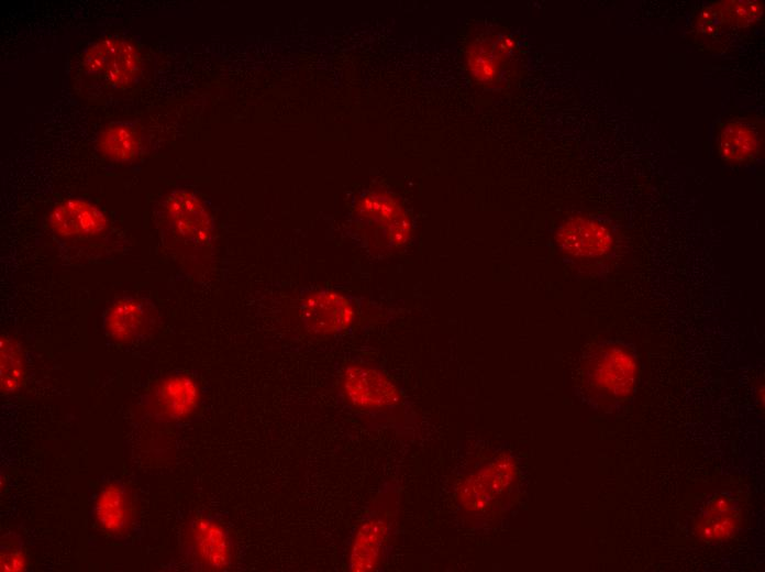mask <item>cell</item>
Here are the masks:
<instances>
[{"instance_id": "15", "label": "cell", "mask_w": 765, "mask_h": 572, "mask_svg": "<svg viewBox=\"0 0 765 572\" xmlns=\"http://www.w3.org/2000/svg\"><path fill=\"white\" fill-rule=\"evenodd\" d=\"M736 524L738 515L733 501L716 496L710 501L697 526L703 539L719 540L728 537Z\"/></svg>"}, {"instance_id": "6", "label": "cell", "mask_w": 765, "mask_h": 572, "mask_svg": "<svg viewBox=\"0 0 765 572\" xmlns=\"http://www.w3.org/2000/svg\"><path fill=\"white\" fill-rule=\"evenodd\" d=\"M166 215L175 235L190 245L206 244L212 232L210 217L191 193L177 190L166 200Z\"/></svg>"}, {"instance_id": "2", "label": "cell", "mask_w": 765, "mask_h": 572, "mask_svg": "<svg viewBox=\"0 0 765 572\" xmlns=\"http://www.w3.org/2000/svg\"><path fill=\"white\" fill-rule=\"evenodd\" d=\"M187 559L200 569H226L233 558V542L228 531L208 517L195 518L186 532Z\"/></svg>"}, {"instance_id": "9", "label": "cell", "mask_w": 765, "mask_h": 572, "mask_svg": "<svg viewBox=\"0 0 765 572\" xmlns=\"http://www.w3.org/2000/svg\"><path fill=\"white\" fill-rule=\"evenodd\" d=\"M358 216L370 227L382 231L386 246L403 243L408 235V223L401 208L387 196L368 195L358 205Z\"/></svg>"}, {"instance_id": "10", "label": "cell", "mask_w": 765, "mask_h": 572, "mask_svg": "<svg viewBox=\"0 0 765 572\" xmlns=\"http://www.w3.org/2000/svg\"><path fill=\"white\" fill-rule=\"evenodd\" d=\"M557 240L563 250L575 256H597L606 253L611 245L607 228L586 218H574L565 222Z\"/></svg>"}, {"instance_id": "8", "label": "cell", "mask_w": 765, "mask_h": 572, "mask_svg": "<svg viewBox=\"0 0 765 572\" xmlns=\"http://www.w3.org/2000/svg\"><path fill=\"white\" fill-rule=\"evenodd\" d=\"M51 227L66 238L90 237L107 224L104 215L93 205L76 198L59 204L51 213Z\"/></svg>"}, {"instance_id": "18", "label": "cell", "mask_w": 765, "mask_h": 572, "mask_svg": "<svg viewBox=\"0 0 765 572\" xmlns=\"http://www.w3.org/2000/svg\"><path fill=\"white\" fill-rule=\"evenodd\" d=\"M25 373L23 354L19 344L7 336L1 337V391L10 394L21 386Z\"/></svg>"}, {"instance_id": "12", "label": "cell", "mask_w": 765, "mask_h": 572, "mask_svg": "<svg viewBox=\"0 0 765 572\" xmlns=\"http://www.w3.org/2000/svg\"><path fill=\"white\" fill-rule=\"evenodd\" d=\"M387 535V522L378 517L367 519L358 528L350 553V570L365 572L375 570L381 559Z\"/></svg>"}, {"instance_id": "7", "label": "cell", "mask_w": 765, "mask_h": 572, "mask_svg": "<svg viewBox=\"0 0 765 572\" xmlns=\"http://www.w3.org/2000/svg\"><path fill=\"white\" fill-rule=\"evenodd\" d=\"M154 310L144 300L133 296L117 299L103 316L108 336L119 342L135 340L148 329Z\"/></svg>"}, {"instance_id": "5", "label": "cell", "mask_w": 765, "mask_h": 572, "mask_svg": "<svg viewBox=\"0 0 765 572\" xmlns=\"http://www.w3.org/2000/svg\"><path fill=\"white\" fill-rule=\"evenodd\" d=\"M342 386L346 398L357 408L382 409L400 400L395 384L379 371L365 365L348 366Z\"/></svg>"}, {"instance_id": "4", "label": "cell", "mask_w": 765, "mask_h": 572, "mask_svg": "<svg viewBox=\"0 0 765 572\" xmlns=\"http://www.w3.org/2000/svg\"><path fill=\"white\" fill-rule=\"evenodd\" d=\"M303 327L314 334H333L345 330L354 319V308L343 295L332 290H318L300 304Z\"/></svg>"}, {"instance_id": "13", "label": "cell", "mask_w": 765, "mask_h": 572, "mask_svg": "<svg viewBox=\"0 0 765 572\" xmlns=\"http://www.w3.org/2000/svg\"><path fill=\"white\" fill-rule=\"evenodd\" d=\"M634 374L633 359L618 348L605 350L592 370L594 382L599 388L619 395L630 389Z\"/></svg>"}, {"instance_id": "17", "label": "cell", "mask_w": 765, "mask_h": 572, "mask_svg": "<svg viewBox=\"0 0 765 572\" xmlns=\"http://www.w3.org/2000/svg\"><path fill=\"white\" fill-rule=\"evenodd\" d=\"M757 147L758 136L742 123H728L720 134V152L727 160L745 161L756 153Z\"/></svg>"}, {"instance_id": "16", "label": "cell", "mask_w": 765, "mask_h": 572, "mask_svg": "<svg viewBox=\"0 0 765 572\" xmlns=\"http://www.w3.org/2000/svg\"><path fill=\"white\" fill-rule=\"evenodd\" d=\"M99 147L109 160L127 161L137 153L140 136L136 130L127 124H112L102 132Z\"/></svg>"}, {"instance_id": "14", "label": "cell", "mask_w": 765, "mask_h": 572, "mask_svg": "<svg viewBox=\"0 0 765 572\" xmlns=\"http://www.w3.org/2000/svg\"><path fill=\"white\" fill-rule=\"evenodd\" d=\"M95 516L98 522L110 532H123L131 522L130 499L126 488L118 482L108 484L100 492Z\"/></svg>"}, {"instance_id": "1", "label": "cell", "mask_w": 765, "mask_h": 572, "mask_svg": "<svg viewBox=\"0 0 765 572\" xmlns=\"http://www.w3.org/2000/svg\"><path fill=\"white\" fill-rule=\"evenodd\" d=\"M86 70L112 87L132 85L141 73L137 50L120 38H103L91 44L82 57Z\"/></svg>"}, {"instance_id": "19", "label": "cell", "mask_w": 765, "mask_h": 572, "mask_svg": "<svg viewBox=\"0 0 765 572\" xmlns=\"http://www.w3.org/2000/svg\"><path fill=\"white\" fill-rule=\"evenodd\" d=\"M24 557L20 548L13 543L4 546L1 551V566L7 571H19L24 568Z\"/></svg>"}, {"instance_id": "3", "label": "cell", "mask_w": 765, "mask_h": 572, "mask_svg": "<svg viewBox=\"0 0 765 572\" xmlns=\"http://www.w3.org/2000/svg\"><path fill=\"white\" fill-rule=\"evenodd\" d=\"M511 457L500 454L483 465L462 484L459 499L468 512L485 510L501 496L515 479Z\"/></svg>"}, {"instance_id": "11", "label": "cell", "mask_w": 765, "mask_h": 572, "mask_svg": "<svg viewBox=\"0 0 765 572\" xmlns=\"http://www.w3.org/2000/svg\"><path fill=\"white\" fill-rule=\"evenodd\" d=\"M198 388L186 375L173 376L154 391V409L164 418L179 419L187 416L196 406Z\"/></svg>"}]
</instances>
